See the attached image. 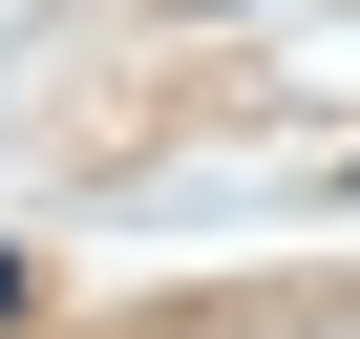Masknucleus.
I'll return each mask as SVG.
<instances>
[{
    "instance_id": "obj_1",
    "label": "nucleus",
    "mask_w": 360,
    "mask_h": 339,
    "mask_svg": "<svg viewBox=\"0 0 360 339\" xmlns=\"http://www.w3.org/2000/svg\"><path fill=\"white\" fill-rule=\"evenodd\" d=\"M22 297H43V276H22V255H0V318H22Z\"/></svg>"
}]
</instances>
